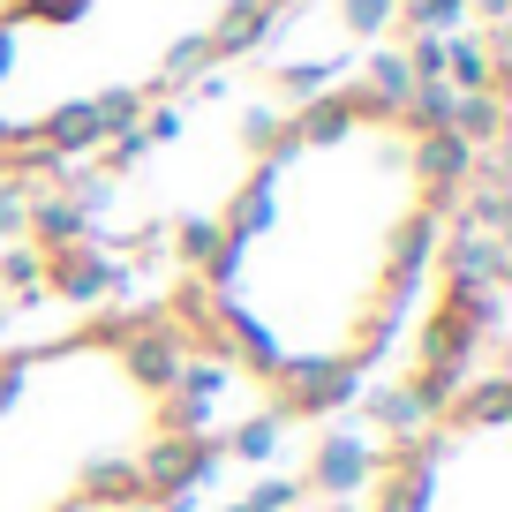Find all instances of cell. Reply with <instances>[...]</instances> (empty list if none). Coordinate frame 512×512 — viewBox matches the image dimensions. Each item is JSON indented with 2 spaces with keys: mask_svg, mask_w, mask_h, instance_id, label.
Wrapping results in <instances>:
<instances>
[{
  "mask_svg": "<svg viewBox=\"0 0 512 512\" xmlns=\"http://www.w3.org/2000/svg\"><path fill=\"white\" fill-rule=\"evenodd\" d=\"M445 159L392 106L309 113L219 219L204 324L279 392H332L407 324L437 241Z\"/></svg>",
  "mask_w": 512,
  "mask_h": 512,
  "instance_id": "1",
  "label": "cell"
},
{
  "mask_svg": "<svg viewBox=\"0 0 512 512\" xmlns=\"http://www.w3.org/2000/svg\"><path fill=\"white\" fill-rule=\"evenodd\" d=\"M174 452V384L128 332L0 362V512H113Z\"/></svg>",
  "mask_w": 512,
  "mask_h": 512,
  "instance_id": "2",
  "label": "cell"
},
{
  "mask_svg": "<svg viewBox=\"0 0 512 512\" xmlns=\"http://www.w3.org/2000/svg\"><path fill=\"white\" fill-rule=\"evenodd\" d=\"M279 0H23L0 23V136H91Z\"/></svg>",
  "mask_w": 512,
  "mask_h": 512,
  "instance_id": "3",
  "label": "cell"
},
{
  "mask_svg": "<svg viewBox=\"0 0 512 512\" xmlns=\"http://www.w3.org/2000/svg\"><path fill=\"white\" fill-rule=\"evenodd\" d=\"M377 512H512V415L497 392L467 400L407 467L384 482Z\"/></svg>",
  "mask_w": 512,
  "mask_h": 512,
  "instance_id": "4",
  "label": "cell"
}]
</instances>
